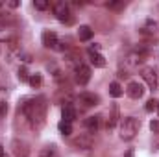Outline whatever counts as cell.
<instances>
[{
	"instance_id": "obj_1",
	"label": "cell",
	"mask_w": 159,
	"mask_h": 157,
	"mask_svg": "<svg viewBox=\"0 0 159 157\" xmlns=\"http://www.w3.org/2000/svg\"><path fill=\"white\" fill-rule=\"evenodd\" d=\"M22 115L28 118V122L32 124V128L39 129L44 124L46 118V98L37 96V98H30L22 104Z\"/></svg>"
},
{
	"instance_id": "obj_2",
	"label": "cell",
	"mask_w": 159,
	"mask_h": 157,
	"mask_svg": "<svg viewBox=\"0 0 159 157\" xmlns=\"http://www.w3.org/2000/svg\"><path fill=\"white\" fill-rule=\"evenodd\" d=\"M139 128H141V122L135 117L122 118V124H120V139L122 141H131L139 133Z\"/></svg>"
},
{
	"instance_id": "obj_3",
	"label": "cell",
	"mask_w": 159,
	"mask_h": 157,
	"mask_svg": "<svg viewBox=\"0 0 159 157\" xmlns=\"http://www.w3.org/2000/svg\"><path fill=\"white\" fill-rule=\"evenodd\" d=\"M54 15H56V19H57L59 22H63V24H72V20H74L72 11H70L69 4H65V2H56V4H54Z\"/></svg>"
},
{
	"instance_id": "obj_4",
	"label": "cell",
	"mask_w": 159,
	"mask_h": 157,
	"mask_svg": "<svg viewBox=\"0 0 159 157\" xmlns=\"http://www.w3.org/2000/svg\"><path fill=\"white\" fill-rule=\"evenodd\" d=\"M141 35L148 41H157L159 39V22L154 20V19H148L143 24V28H141Z\"/></svg>"
},
{
	"instance_id": "obj_5",
	"label": "cell",
	"mask_w": 159,
	"mask_h": 157,
	"mask_svg": "<svg viewBox=\"0 0 159 157\" xmlns=\"http://www.w3.org/2000/svg\"><path fill=\"white\" fill-rule=\"evenodd\" d=\"M41 39H43V46L44 48H50V50H65L67 48V46H63V43L59 41V37L56 35V32L44 30Z\"/></svg>"
},
{
	"instance_id": "obj_6",
	"label": "cell",
	"mask_w": 159,
	"mask_h": 157,
	"mask_svg": "<svg viewBox=\"0 0 159 157\" xmlns=\"http://www.w3.org/2000/svg\"><path fill=\"white\" fill-rule=\"evenodd\" d=\"M141 76L146 81V85L150 87V91H156V89H157L159 81H157V72H156V69H152V67H143V69H141Z\"/></svg>"
},
{
	"instance_id": "obj_7",
	"label": "cell",
	"mask_w": 159,
	"mask_h": 157,
	"mask_svg": "<svg viewBox=\"0 0 159 157\" xmlns=\"http://www.w3.org/2000/svg\"><path fill=\"white\" fill-rule=\"evenodd\" d=\"M74 76H76V83L80 85H87L89 79H91V69L83 63H78L74 67Z\"/></svg>"
},
{
	"instance_id": "obj_8",
	"label": "cell",
	"mask_w": 159,
	"mask_h": 157,
	"mask_svg": "<svg viewBox=\"0 0 159 157\" xmlns=\"http://www.w3.org/2000/svg\"><path fill=\"white\" fill-rule=\"evenodd\" d=\"M126 94H128L131 100H139V98H143V94H144V89H143V85H141L139 81H131V83H128Z\"/></svg>"
},
{
	"instance_id": "obj_9",
	"label": "cell",
	"mask_w": 159,
	"mask_h": 157,
	"mask_svg": "<svg viewBox=\"0 0 159 157\" xmlns=\"http://www.w3.org/2000/svg\"><path fill=\"white\" fill-rule=\"evenodd\" d=\"M80 102L85 107H93V105H98L100 104V96L94 94V92H81L80 94Z\"/></svg>"
},
{
	"instance_id": "obj_10",
	"label": "cell",
	"mask_w": 159,
	"mask_h": 157,
	"mask_svg": "<svg viewBox=\"0 0 159 157\" xmlns=\"http://www.w3.org/2000/svg\"><path fill=\"white\" fill-rule=\"evenodd\" d=\"M72 146H76L78 150H89V148H93V137L91 135H80L78 139L72 141Z\"/></svg>"
},
{
	"instance_id": "obj_11",
	"label": "cell",
	"mask_w": 159,
	"mask_h": 157,
	"mask_svg": "<svg viewBox=\"0 0 159 157\" xmlns=\"http://www.w3.org/2000/svg\"><path fill=\"white\" fill-rule=\"evenodd\" d=\"M13 154H15V157H28L30 150H28V146H26L24 142L13 141Z\"/></svg>"
},
{
	"instance_id": "obj_12",
	"label": "cell",
	"mask_w": 159,
	"mask_h": 157,
	"mask_svg": "<svg viewBox=\"0 0 159 157\" xmlns=\"http://www.w3.org/2000/svg\"><path fill=\"white\" fill-rule=\"evenodd\" d=\"M85 128L89 133H96L100 129V117H89L85 118Z\"/></svg>"
},
{
	"instance_id": "obj_13",
	"label": "cell",
	"mask_w": 159,
	"mask_h": 157,
	"mask_svg": "<svg viewBox=\"0 0 159 157\" xmlns=\"http://www.w3.org/2000/svg\"><path fill=\"white\" fill-rule=\"evenodd\" d=\"M61 117H63V120L65 122H70L72 124V120H76V109L72 107V105H65L63 109H61Z\"/></svg>"
},
{
	"instance_id": "obj_14",
	"label": "cell",
	"mask_w": 159,
	"mask_h": 157,
	"mask_svg": "<svg viewBox=\"0 0 159 157\" xmlns=\"http://www.w3.org/2000/svg\"><path fill=\"white\" fill-rule=\"evenodd\" d=\"M89 57H91V65H94V67H98V69L106 67V57H104L102 54H98V52H89Z\"/></svg>"
},
{
	"instance_id": "obj_15",
	"label": "cell",
	"mask_w": 159,
	"mask_h": 157,
	"mask_svg": "<svg viewBox=\"0 0 159 157\" xmlns=\"http://www.w3.org/2000/svg\"><path fill=\"white\" fill-rule=\"evenodd\" d=\"M93 30L89 28V26H80V30H78V37L80 41H91L93 39Z\"/></svg>"
},
{
	"instance_id": "obj_16",
	"label": "cell",
	"mask_w": 159,
	"mask_h": 157,
	"mask_svg": "<svg viewBox=\"0 0 159 157\" xmlns=\"http://www.w3.org/2000/svg\"><path fill=\"white\" fill-rule=\"evenodd\" d=\"M117 120H119V107L113 105L111 107V117L107 118V129H113L117 126Z\"/></svg>"
},
{
	"instance_id": "obj_17",
	"label": "cell",
	"mask_w": 159,
	"mask_h": 157,
	"mask_svg": "<svg viewBox=\"0 0 159 157\" xmlns=\"http://www.w3.org/2000/svg\"><path fill=\"white\" fill-rule=\"evenodd\" d=\"M57 129H59V133H61L63 137H69V135L72 133V124H70V122L61 120V122L57 124Z\"/></svg>"
},
{
	"instance_id": "obj_18",
	"label": "cell",
	"mask_w": 159,
	"mask_h": 157,
	"mask_svg": "<svg viewBox=\"0 0 159 157\" xmlns=\"http://www.w3.org/2000/svg\"><path fill=\"white\" fill-rule=\"evenodd\" d=\"M109 94H111L113 98H120V96L124 94V89L120 87V83H117V81H113V83L109 85Z\"/></svg>"
},
{
	"instance_id": "obj_19",
	"label": "cell",
	"mask_w": 159,
	"mask_h": 157,
	"mask_svg": "<svg viewBox=\"0 0 159 157\" xmlns=\"http://www.w3.org/2000/svg\"><path fill=\"white\" fill-rule=\"evenodd\" d=\"M28 83H30L32 87H41V83H43L41 74H32V76H30V79H28Z\"/></svg>"
},
{
	"instance_id": "obj_20",
	"label": "cell",
	"mask_w": 159,
	"mask_h": 157,
	"mask_svg": "<svg viewBox=\"0 0 159 157\" xmlns=\"http://www.w3.org/2000/svg\"><path fill=\"white\" fill-rule=\"evenodd\" d=\"M144 111L152 113V111H157V100H148L146 105H144Z\"/></svg>"
},
{
	"instance_id": "obj_21",
	"label": "cell",
	"mask_w": 159,
	"mask_h": 157,
	"mask_svg": "<svg viewBox=\"0 0 159 157\" xmlns=\"http://www.w3.org/2000/svg\"><path fill=\"white\" fill-rule=\"evenodd\" d=\"M34 6H35V9H41V11H44V9H48V7H50V4H48V2H44V0H35V2H34Z\"/></svg>"
},
{
	"instance_id": "obj_22",
	"label": "cell",
	"mask_w": 159,
	"mask_h": 157,
	"mask_svg": "<svg viewBox=\"0 0 159 157\" xmlns=\"http://www.w3.org/2000/svg\"><path fill=\"white\" fill-rule=\"evenodd\" d=\"M19 79H20V81H28V79H30L28 70H26L24 67H20V69H19Z\"/></svg>"
},
{
	"instance_id": "obj_23",
	"label": "cell",
	"mask_w": 159,
	"mask_h": 157,
	"mask_svg": "<svg viewBox=\"0 0 159 157\" xmlns=\"http://www.w3.org/2000/svg\"><path fill=\"white\" fill-rule=\"evenodd\" d=\"M124 6H126L124 2H107V7L109 9H122Z\"/></svg>"
},
{
	"instance_id": "obj_24",
	"label": "cell",
	"mask_w": 159,
	"mask_h": 157,
	"mask_svg": "<svg viewBox=\"0 0 159 157\" xmlns=\"http://www.w3.org/2000/svg\"><path fill=\"white\" fill-rule=\"evenodd\" d=\"M150 129H152V133L159 135V120H152L150 122Z\"/></svg>"
},
{
	"instance_id": "obj_25",
	"label": "cell",
	"mask_w": 159,
	"mask_h": 157,
	"mask_svg": "<svg viewBox=\"0 0 159 157\" xmlns=\"http://www.w3.org/2000/svg\"><path fill=\"white\" fill-rule=\"evenodd\" d=\"M39 157H57V155H56V152H54L52 148H48V150H44Z\"/></svg>"
},
{
	"instance_id": "obj_26",
	"label": "cell",
	"mask_w": 159,
	"mask_h": 157,
	"mask_svg": "<svg viewBox=\"0 0 159 157\" xmlns=\"http://www.w3.org/2000/svg\"><path fill=\"white\" fill-rule=\"evenodd\" d=\"M7 113V105H6V102H0V117H4Z\"/></svg>"
},
{
	"instance_id": "obj_27",
	"label": "cell",
	"mask_w": 159,
	"mask_h": 157,
	"mask_svg": "<svg viewBox=\"0 0 159 157\" xmlns=\"http://www.w3.org/2000/svg\"><path fill=\"white\" fill-rule=\"evenodd\" d=\"M98 50H100V44H96V43L89 46V52H98Z\"/></svg>"
},
{
	"instance_id": "obj_28",
	"label": "cell",
	"mask_w": 159,
	"mask_h": 157,
	"mask_svg": "<svg viewBox=\"0 0 159 157\" xmlns=\"http://www.w3.org/2000/svg\"><path fill=\"white\" fill-rule=\"evenodd\" d=\"M7 6L9 7H19V2L17 0H11V2H7Z\"/></svg>"
},
{
	"instance_id": "obj_29",
	"label": "cell",
	"mask_w": 159,
	"mask_h": 157,
	"mask_svg": "<svg viewBox=\"0 0 159 157\" xmlns=\"http://www.w3.org/2000/svg\"><path fill=\"white\" fill-rule=\"evenodd\" d=\"M128 76H129V74H128L126 70H119V78H128Z\"/></svg>"
},
{
	"instance_id": "obj_30",
	"label": "cell",
	"mask_w": 159,
	"mask_h": 157,
	"mask_svg": "<svg viewBox=\"0 0 159 157\" xmlns=\"http://www.w3.org/2000/svg\"><path fill=\"white\" fill-rule=\"evenodd\" d=\"M154 150H159V135H157V139H156V142H154Z\"/></svg>"
},
{
	"instance_id": "obj_31",
	"label": "cell",
	"mask_w": 159,
	"mask_h": 157,
	"mask_svg": "<svg viewBox=\"0 0 159 157\" xmlns=\"http://www.w3.org/2000/svg\"><path fill=\"white\" fill-rule=\"evenodd\" d=\"M154 56L157 57V70H156V72H159V52H154Z\"/></svg>"
},
{
	"instance_id": "obj_32",
	"label": "cell",
	"mask_w": 159,
	"mask_h": 157,
	"mask_svg": "<svg viewBox=\"0 0 159 157\" xmlns=\"http://www.w3.org/2000/svg\"><path fill=\"white\" fill-rule=\"evenodd\" d=\"M4 155H6V152H4V148L0 146V157H4Z\"/></svg>"
},
{
	"instance_id": "obj_33",
	"label": "cell",
	"mask_w": 159,
	"mask_h": 157,
	"mask_svg": "<svg viewBox=\"0 0 159 157\" xmlns=\"http://www.w3.org/2000/svg\"><path fill=\"white\" fill-rule=\"evenodd\" d=\"M126 157H133V150H129V152L126 154Z\"/></svg>"
},
{
	"instance_id": "obj_34",
	"label": "cell",
	"mask_w": 159,
	"mask_h": 157,
	"mask_svg": "<svg viewBox=\"0 0 159 157\" xmlns=\"http://www.w3.org/2000/svg\"><path fill=\"white\" fill-rule=\"evenodd\" d=\"M157 113H159V100H157Z\"/></svg>"
}]
</instances>
